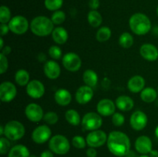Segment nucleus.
<instances>
[{
    "label": "nucleus",
    "mask_w": 158,
    "mask_h": 157,
    "mask_svg": "<svg viewBox=\"0 0 158 157\" xmlns=\"http://www.w3.org/2000/svg\"><path fill=\"white\" fill-rule=\"evenodd\" d=\"M106 145L110 152L118 157H125L131 151V139L126 133L112 131L109 133Z\"/></svg>",
    "instance_id": "f257e3e1"
},
{
    "label": "nucleus",
    "mask_w": 158,
    "mask_h": 157,
    "mask_svg": "<svg viewBox=\"0 0 158 157\" xmlns=\"http://www.w3.org/2000/svg\"><path fill=\"white\" fill-rule=\"evenodd\" d=\"M129 26L134 34L144 35L151 30V22L148 15L137 12L130 18Z\"/></svg>",
    "instance_id": "f03ea898"
},
{
    "label": "nucleus",
    "mask_w": 158,
    "mask_h": 157,
    "mask_svg": "<svg viewBox=\"0 0 158 157\" xmlns=\"http://www.w3.org/2000/svg\"><path fill=\"white\" fill-rule=\"evenodd\" d=\"M55 29L51 18L44 15L35 17L30 23V29L34 35L40 37L48 36Z\"/></svg>",
    "instance_id": "7ed1b4c3"
},
{
    "label": "nucleus",
    "mask_w": 158,
    "mask_h": 157,
    "mask_svg": "<svg viewBox=\"0 0 158 157\" xmlns=\"http://www.w3.org/2000/svg\"><path fill=\"white\" fill-rule=\"evenodd\" d=\"M26 133L23 124L17 120H11L4 126V135L9 140L17 141L21 139Z\"/></svg>",
    "instance_id": "20e7f679"
},
{
    "label": "nucleus",
    "mask_w": 158,
    "mask_h": 157,
    "mask_svg": "<svg viewBox=\"0 0 158 157\" xmlns=\"http://www.w3.org/2000/svg\"><path fill=\"white\" fill-rule=\"evenodd\" d=\"M49 150L57 155H65L70 149V143L66 136L63 135H55L49 141Z\"/></svg>",
    "instance_id": "39448f33"
},
{
    "label": "nucleus",
    "mask_w": 158,
    "mask_h": 157,
    "mask_svg": "<svg viewBox=\"0 0 158 157\" xmlns=\"http://www.w3.org/2000/svg\"><path fill=\"white\" fill-rule=\"evenodd\" d=\"M82 126L86 131H94L100 129L103 125L102 117L98 112H89L83 115L81 121Z\"/></svg>",
    "instance_id": "423d86ee"
},
{
    "label": "nucleus",
    "mask_w": 158,
    "mask_h": 157,
    "mask_svg": "<svg viewBox=\"0 0 158 157\" xmlns=\"http://www.w3.org/2000/svg\"><path fill=\"white\" fill-rule=\"evenodd\" d=\"M8 25L11 32L16 35H23L26 33L29 28H30L27 18L19 15L12 17Z\"/></svg>",
    "instance_id": "0eeeda50"
},
{
    "label": "nucleus",
    "mask_w": 158,
    "mask_h": 157,
    "mask_svg": "<svg viewBox=\"0 0 158 157\" xmlns=\"http://www.w3.org/2000/svg\"><path fill=\"white\" fill-rule=\"evenodd\" d=\"M63 66L69 72H77L81 68L82 60L80 57L75 52H67L62 58Z\"/></svg>",
    "instance_id": "6e6552de"
},
{
    "label": "nucleus",
    "mask_w": 158,
    "mask_h": 157,
    "mask_svg": "<svg viewBox=\"0 0 158 157\" xmlns=\"http://www.w3.org/2000/svg\"><path fill=\"white\" fill-rule=\"evenodd\" d=\"M108 135L106 132L100 129L91 131L86 135V143L89 147L98 148L101 147L107 141Z\"/></svg>",
    "instance_id": "1a4fd4ad"
},
{
    "label": "nucleus",
    "mask_w": 158,
    "mask_h": 157,
    "mask_svg": "<svg viewBox=\"0 0 158 157\" xmlns=\"http://www.w3.org/2000/svg\"><path fill=\"white\" fill-rule=\"evenodd\" d=\"M52 131L47 125H40L35 128L32 133V139L37 144H43L51 139Z\"/></svg>",
    "instance_id": "9d476101"
},
{
    "label": "nucleus",
    "mask_w": 158,
    "mask_h": 157,
    "mask_svg": "<svg viewBox=\"0 0 158 157\" xmlns=\"http://www.w3.org/2000/svg\"><path fill=\"white\" fill-rule=\"evenodd\" d=\"M17 89L15 85L9 81L3 82L0 85V99L3 103H9L15 98Z\"/></svg>",
    "instance_id": "9b49d317"
},
{
    "label": "nucleus",
    "mask_w": 158,
    "mask_h": 157,
    "mask_svg": "<svg viewBox=\"0 0 158 157\" xmlns=\"http://www.w3.org/2000/svg\"><path fill=\"white\" fill-rule=\"evenodd\" d=\"M25 115L29 121L32 123L40 122L44 117L43 109L36 103H29L25 109Z\"/></svg>",
    "instance_id": "f8f14e48"
},
{
    "label": "nucleus",
    "mask_w": 158,
    "mask_h": 157,
    "mask_svg": "<svg viewBox=\"0 0 158 157\" xmlns=\"http://www.w3.org/2000/svg\"><path fill=\"white\" fill-rule=\"evenodd\" d=\"M148 118L146 113L140 110H137L131 115L130 119V124L133 129L136 131L143 130L147 126Z\"/></svg>",
    "instance_id": "ddd939ff"
},
{
    "label": "nucleus",
    "mask_w": 158,
    "mask_h": 157,
    "mask_svg": "<svg viewBox=\"0 0 158 157\" xmlns=\"http://www.w3.org/2000/svg\"><path fill=\"white\" fill-rule=\"evenodd\" d=\"M26 92L29 97L38 99L44 95L45 86L40 80L32 79L26 86Z\"/></svg>",
    "instance_id": "4468645a"
},
{
    "label": "nucleus",
    "mask_w": 158,
    "mask_h": 157,
    "mask_svg": "<svg viewBox=\"0 0 158 157\" xmlns=\"http://www.w3.org/2000/svg\"><path fill=\"white\" fill-rule=\"evenodd\" d=\"M115 103L109 99H103L97 105V111L102 116H110L115 113L116 110Z\"/></svg>",
    "instance_id": "2eb2a0df"
},
{
    "label": "nucleus",
    "mask_w": 158,
    "mask_h": 157,
    "mask_svg": "<svg viewBox=\"0 0 158 157\" xmlns=\"http://www.w3.org/2000/svg\"><path fill=\"white\" fill-rule=\"evenodd\" d=\"M94 95L93 88L86 85L78 88L75 94L76 101L80 105H85L91 101Z\"/></svg>",
    "instance_id": "dca6fc26"
},
{
    "label": "nucleus",
    "mask_w": 158,
    "mask_h": 157,
    "mask_svg": "<svg viewBox=\"0 0 158 157\" xmlns=\"http://www.w3.org/2000/svg\"><path fill=\"white\" fill-rule=\"evenodd\" d=\"M135 149L138 153L141 155H148L151 152L153 148V143L150 137L147 135H140L136 139Z\"/></svg>",
    "instance_id": "f3484780"
},
{
    "label": "nucleus",
    "mask_w": 158,
    "mask_h": 157,
    "mask_svg": "<svg viewBox=\"0 0 158 157\" xmlns=\"http://www.w3.org/2000/svg\"><path fill=\"white\" fill-rule=\"evenodd\" d=\"M43 72L49 79H56L61 73V68L55 60H48L43 66Z\"/></svg>",
    "instance_id": "a211bd4d"
},
{
    "label": "nucleus",
    "mask_w": 158,
    "mask_h": 157,
    "mask_svg": "<svg viewBox=\"0 0 158 157\" xmlns=\"http://www.w3.org/2000/svg\"><path fill=\"white\" fill-rule=\"evenodd\" d=\"M142 58L149 62H154L158 58V48L151 43H145L140 48Z\"/></svg>",
    "instance_id": "6ab92c4d"
},
{
    "label": "nucleus",
    "mask_w": 158,
    "mask_h": 157,
    "mask_svg": "<svg viewBox=\"0 0 158 157\" xmlns=\"http://www.w3.org/2000/svg\"><path fill=\"white\" fill-rule=\"evenodd\" d=\"M145 86V79L141 75H134L127 82V89L133 93L140 92Z\"/></svg>",
    "instance_id": "aec40b11"
},
{
    "label": "nucleus",
    "mask_w": 158,
    "mask_h": 157,
    "mask_svg": "<svg viewBox=\"0 0 158 157\" xmlns=\"http://www.w3.org/2000/svg\"><path fill=\"white\" fill-rule=\"evenodd\" d=\"M54 99L59 106H66L72 101V95L67 89H59L54 94Z\"/></svg>",
    "instance_id": "412c9836"
},
{
    "label": "nucleus",
    "mask_w": 158,
    "mask_h": 157,
    "mask_svg": "<svg viewBox=\"0 0 158 157\" xmlns=\"http://www.w3.org/2000/svg\"><path fill=\"white\" fill-rule=\"evenodd\" d=\"M116 106L117 109L123 112L131 111L134 106V102L132 99L128 95H120L117 98L115 101Z\"/></svg>",
    "instance_id": "4be33fe9"
},
{
    "label": "nucleus",
    "mask_w": 158,
    "mask_h": 157,
    "mask_svg": "<svg viewBox=\"0 0 158 157\" xmlns=\"http://www.w3.org/2000/svg\"><path fill=\"white\" fill-rule=\"evenodd\" d=\"M52 37L53 41L56 44L63 45L67 42L69 38V34L65 28L59 26L55 28L52 32Z\"/></svg>",
    "instance_id": "5701e85b"
},
{
    "label": "nucleus",
    "mask_w": 158,
    "mask_h": 157,
    "mask_svg": "<svg viewBox=\"0 0 158 157\" xmlns=\"http://www.w3.org/2000/svg\"><path fill=\"white\" fill-rule=\"evenodd\" d=\"M30 152L26 146L22 144L15 145L11 148L8 157H29Z\"/></svg>",
    "instance_id": "b1692460"
},
{
    "label": "nucleus",
    "mask_w": 158,
    "mask_h": 157,
    "mask_svg": "<svg viewBox=\"0 0 158 157\" xmlns=\"http://www.w3.org/2000/svg\"><path fill=\"white\" fill-rule=\"evenodd\" d=\"M158 95L157 90L152 87L144 88L140 92V99L143 102L146 103H154Z\"/></svg>",
    "instance_id": "393cba45"
},
{
    "label": "nucleus",
    "mask_w": 158,
    "mask_h": 157,
    "mask_svg": "<svg viewBox=\"0 0 158 157\" xmlns=\"http://www.w3.org/2000/svg\"><path fill=\"white\" fill-rule=\"evenodd\" d=\"M83 79L85 85L90 87H95L98 83V75L93 69H86L83 75Z\"/></svg>",
    "instance_id": "a878e982"
},
{
    "label": "nucleus",
    "mask_w": 158,
    "mask_h": 157,
    "mask_svg": "<svg viewBox=\"0 0 158 157\" xmlns=\"http://www.w3.org/2000/svg\"><path fill=\"white\" fill-rule=\"evenodd\" d=\"M15 80L19 86H26L30 82V75L25 69H19L15 72Z\"/></svg>",
    "instance_id": "bb28decb"
},
{
    "label": "nucleus",
    "mask_w": 158,
    "mask_h": 157,
    "mask_svg": "<svg viewBox=\"0 0 158 157\" xmlns=\"http://www.w3.org/2000/svg\"><path fill=\"white\" fill-rule=\"evenodd\" d=\"M87 20L89 24L92 27L97 28L102 24L103 18H102L101 14L97 10H91L87 15Z\"/></svg>",
    "instance_id": "cd10ccee"
},
{
    "label": "nucleus",
    "mask_w": 158,
    "mask_h": 157,
    "mask_svg": "<svg viewBox=\"0 0 158 157\" xmlns=\"http://www.w3.org/2000/svg\"><path fill=\"white\" fill-rule=\"evenodd\" d=\"M65 118L66 120L70 125L74 126H79L81 123L82 119H80V115L77 111L75 109H68L65 113Z\"/></svg>",
    "instance_id": "c85d7f7f"
},
{
    "label": "nucleus",
    "mask_w": 158,
    "mask_h": 157,
    "mask_svg": "<svg viewBox=\"0 0 158 157\" xmlns=\"http://www.w3.org/2000/svg\"><path fill=\"white\" fill-rule=\"evenodd\" d=\"M112 32L107 26H103L97 30L96 34V38L100 42H105L110 38Z\"/></svg>",
    "instance_id": "c756f323"
},
{
    "label": "nucleus",
    "mask_w": 158,
    "mask_h": 157,
    "mask_svg": "<svg viewBox=\"0 0 158 157\" xmlns=\"http://www.w3.org/2000/svg\"><path fill=\"white\" fill-rule=\"evenodd\" d=\"M134 37L129 32H123L119 38V44L123 49H129L134 44Z\"/></svg>",
    "instance_id": "7c9ffc66"
},
{
    "label": "nucleus",
    "mask_w": 158,
    "mask_h": 157,
    "mask_svg": "<svg viewBox=\"0 0 158 157\" xmlns=\"http://www.w3.org/2000/svg\"><path fill=\"white\" fill-rule=\"evenodd\" d=\"M63 4V0H45V7L49 11L60 10Z\"/></svg>",
    "instance_id": "2f4dec72"
},
{
    "label": "nucleus",
    "mask_w": 158,
    "mask_h": 157,
    "mask_svg": "<svg viewBox=\"0 0 158 157\" xmlns=\"http://www.w3.org/2000/svg\"><path fill=\"white\" fill-rule=\"evenodd\" d=\"M12 18V15H11V11L7 6H2L0 7V22L1 23H7Z\"/></svg>",
    "instance_id": "473e14b6"
},
{
    "label": "nucleus",
    "mask_w": 158,
    "mask_h": 157,
    "mask_svg": "<svg viewBox=\"0 0 158 157\" xmlns=\"http://www.w3.org/2000/svg\"><path fill=\"white\" fill-rule=\"evenodd\" d=\"M51 20L54 25H61L66 20V14L63 11H55L51 16Z\"/></svg>",
    "instance_id": "72a5a7b5"
},
{
    "label": "nucleus",
    "mask_w": 158,
    "mask_h": 157,
    "mask_svg": "<svg viewBox=\"0 0 158 157\" xmlns=\"http://www.w3.org/2000/svg\"><path fill=\"white\" fill-rule=\"evenodd\" d=\"M48 53H49V55L52 59L58 60L62 58L63 51H62V49L59 46H52L49 47V50H48Z\"/></svg>",
    "instance_id": "f704fd0d"
},
{
    "label": "nucleus",
    "mask_w": 158,
    "mask_h": 157,
    "mask_svg": "<svg viewBox=\"0 0 158 157\" xmlns=\"http://www.w3.org/2000/svg\"><path fill=\"white\" fill-rule=\"evenodd\" d=\"M11 149V143L9 139L6 137H1L0 138V153L2 155H5L9 153Z\"/></svg>",
    "instance_id": "c9c22d12"
},
{
    "label": "nucleus",
    "mask_w": 158,
    "mask_h": 157,
    "mask_svg": "<svg viewBox=\"0 0 158 157\" xmlns=\"http://www.w3.org/2000/svg\"><path fill=\"white\" fill-rule=\"evenodd\" d=\"M86 140L80 135H75L72 139V145L79 149H84L86 146Z\"/></svg>",
    "instance_id": "e433bc0d"
},
{
    "label": "nucleus",
    "mask_w": 158,
    "mask_h": 157,
    "mask_svg": "<svg viewBox=\"0 0 158 157\" xmlns=\"http://www.w3.org/2000/svg\"><path fill=\"white\" fill-rule=\"evenodd\" d=\"M43 119L48 125H54L59 121V116L55 112H48L44 115Z\"/></svg>",
    "instance_id": "4c0bfd02"
},
{
    "label": "nucleus",
    "mask_w": 158,
    "mask_h": 157,
    "mask_svg": "<svg viewBox=\"0 0 158 157\" xmlns=\"http://www.w3.org/2000/svg\"><path fill=\"white\" fill-rule=\"evenodd\" d=\"M112 123L115 126H121L125 123V117L120 112H115L112 115Z\"/></svg>",
    "instance_id": "58836bf2"
},
{
    "label": "nucleus",
    "mask_w": 158,
    "mask_h": 157,
    "mask_svg": "<svg viewBox=\"0 0 158 157\" xmlns=\"http://www.w3.org/2000/svg\"><path fill=\"white\" fill-rule=\"evenodd\" d=\"M9 67L8 58L3 54L0 53V74H4Z\"/></svg>",
    "instance_id": "ea45409f"
},
{
    "label": "nucleus",
    "mask_w": 158,
    "mask_h": 157,
    "mask_svg": "<svg viewBox=\"0 0 158 157\" xmlns=\"http://www.w3.org/2000/svg\"><path fill=\"white\" fill-rule=\"evenodd\" d=\"M9 31H10V29H9V25L6 24V23H1V26H0V32H1L2 37H3L6 34H8V32Z\"/></svg>",
    "instance_id": "a19ab883"
},
{
    "label": "nucleus",
    "mask_w": 158,
    "mask_h": 157,
    "mask_svg": "<svg viewBox=\"0 0 158 157\" xmlns=\"http://www.w3.org/2000/svg\"><path fill=\"white\" fill-rule=\"evenodd\" d=\"M89 6L91 10H97L100 7V0H89Z\"/></svg>",
    "instance_id": "79ce46f5"
},
{
    "label": "nucleus",
    "mask_w": 158,
    "mask_h": 157,
    "mask_svg": "<svg viewBox=\"0 0 158 157\" xmlns=\"http://www.w3.org/2000/svg\"><path fill=\"white\" fill-rule=\"evenodd\" d=\"M86 154L87 155V157H97V152L95 149V148L89 147L86 149Z\"/></svg>",
    "instance_id": "37998d69"
},
{
    "label": "nucleus",
    "mask_w": 158,
    "mask_h": 157,
    "mask_svg": "<svg viewBox=\"0 0 158 157\" xmlns=\"http://www.w3.org/2000/svg\"><path fill=\"white\" fill-rule=\"evenodd\" d=\"M11 52H12V48H11L9 46H4V47L1 49V53L6 55V56H7L8 55H9V54L11 53Z\"/></svg>",
    "instance_id": "c03bdc74"
},
{
    "label": "nucleus",
    "mask_w": 158,
    "mask_h": 157,
    "mask_svg": "<svg viewBox=\"0 0 158 157\" xmlns=\"http://www.w3.org/2000/svg\"><path fill=\"white\" fill-rule=\"evenodd\" d=\"M40 157H54V155L51 150H45L41 152Z\"/></svg>",
    "instance_id": "a18cd8bd"
},
{
    "label": "nucleus",
    "mask_w": 158,
    "mask_h": 157,
    "mask_svg": "<svg viewBox=\"0 0 158 157\" xmlns=\"http://www.w3.org/2000/svg\"><path fill=\"white\" fill-rule=\"evenodd\" d=\"M37 58H38L40 62H46L48 61L47 58H46V55L44 53L39 54L38 56H37Z\"/></svg>",
    "instance_id": "49530a36"
},
{
    "label": "nucleus",
    "mask_w": 158,
    "mask_h": 157,
    "mask_svg": "<svg viewBox=\"0 0 158 157\" xmlns=\"http://www.w3.org/2000/svg\"><path fill=\"white\" fill-rule=\"evenodd\" d=\"M150 157H158V151L156 149H152L149 153Z\"/></svg>",
    "instance_id": "de8ad7c7"
},
{
    "label": "nucleus",
    "mask_w": 158,
    "mask_h": 157,
    "mask_svg": "<svg viewBox=\"0 0 158 157\" xmlns=\"http://www.w3.org/2000/svg\"><path fill=\"white\" fill-rule=\"evenodd\" d=\"M4 47V40H3V38L1 36L0 38V49H2Z\"/></svg>",
    "instance_id": "09e8293b"
},
{
    "label": "nucleus",
    "mask_w": 158,
    "mask_h": 157,
    "mask_svg": "<svg viewBox=\"0 0 158 157\" xmlns=\"http://www.w3.org/2000/svg\"><path fill=\"white\" fill-rule=\"evenodd\" d=\"M0 135H4V126H0Z\"/></svg>",
    "instance_id": "8fccbe9b"
},
{
    "label": "nucleus",
    "mask_w": 158,
    "mask_h": 157,
    "mask_svg": "<svg viewBox=\"0 0 158 157\" xmlns=\"http://www.w3.org/2000/svg\"><path fill=\"white\" fill-rule=\"evenodd\" d=\"M154 33L157 36H158V26H155V27L154 28Z\"/></svg>",
    "instance_id": "3c124183"
},
{
    "label": "nucleus",
    "mask_w": 158,
    "mask_h": 157,
    "mask_svg": "<svg viewBox=\"0 0 158 157\" xmlns=\"http://www.w3.org/2000/svg\"><path fill=\"white\" fill-rule=\"evenodd\" d=\"M154 132H155V135H156V137H157V138L158 139V126H157V127H156L155 131H154Z\"/></svg>",
    "instance_id": "603ef678"
},
{
    "label": "nucleus",
    "mask_w": 158,
    "mask_h": 157,
    "mask_svg": "<svg viewBox=\"0 0 158 157\" xmlns=\"http://www.w3.org/2000/svg\"><path fill=\"white\" fill-rule=\"evenodd\" d=\"M139 157H150V156L148 155H140Z\"/></svg>",
    "instance_id": "864d4df0"
},
{
    "label": "nucleus",
    "mask_w": 158,
    "mask_h": 157,
    "mask_svg": "<svg viewBox=\"0 0 158 157\" xmlns=\"http://www.w3.org/2000/svg\"><path fill=\"white\" fill-rule=\"evenodd\" d=\"M29 157H37L36 155H29Z\"/></svg>",
    "instance_id": "5fc2aeb1"
},
{
    "label": "nucleus",
    "mask_w": 158,
    "mask_h": 157,
    "mask_svg": "<svg viewBox=\"0 0 158 157\" xmlns=\"http://www.w3.org/2000/svg\"><path fill=\"white\" fill-rule=\"evenodd\" d=\"M157 16H158V6H157Z\"/></svg>",
    "instance_id": "6e6d98bb"
},
{
    "label": "nucleus",
    "mask_w": 158,
    "mask_h": 157,
    "mask_svg": "<svg viewBox=\"0 0 158 157\" xmlns=\"http://www.w3.org/2000/svg\"><path fill=\"white\" fill-rule=\"evenodd\" d=\"M157 93H158V88H157Z\"/></svg>",
    "instance_id": "4d7b16f0"
},
{
    "label": "nucleus",
    "mask_w": 158,
    "mask_h": 157,
    "mask_svg": "<svg viewBox=\"0 0 158 157\" xmlns=\"http://www.w3.org/2000/svg\"><path fill=\"white\" fill-rule=\"evenodd\" d=\"M125 157H126V156H125Z\"/></svg>",
    "instance_id": "13d9d810"
}]
</instances>
